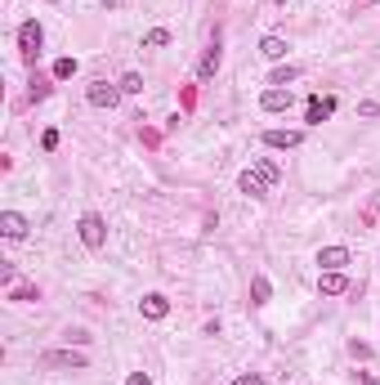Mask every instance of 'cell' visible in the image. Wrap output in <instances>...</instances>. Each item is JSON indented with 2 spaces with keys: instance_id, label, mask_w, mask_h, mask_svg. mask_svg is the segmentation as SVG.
Returning a JSON list of instances; mask_svg holds the SVG:
<instances>
[{
  "instance_id": "obj_25",
  "label": "cell",
  "mask_w": 380,
  "mask_h": 385,
  "mask_svg": "<svg viewBox=\"0 0 380 385\" xmlns=\"http://www.w3.org/2000/svg\"><path fill=\"white\" fill-rule=\"evenodd\" d=\"M358 112H363V117H380V103L367 99V103H358Z\"/></svg>"
},
{
  "instance_id": "obj_15",
  "label": "cell",
  "mask_w": 380,
  "mask_h": 385,
  "mask_svg": "<svg viewBox=\"0 0 380 385\" xmlns=\"http://www.w3.org/2000/svg\"><path fill=\"white\" fill-rule=\"evenodd\" d=\"M287 50H291V45L282 41V36H264V41H260V54H264V59H273V63L287 59Z\"/></svg>"
},
{
  "instance_id": "obj_2",
  "label": "cell",
  "mask_w": 380,
  "mask_h": 385,
  "mask_svg": "<svg viewBox=\"0 0 380 385\" xmlns=\"http://www.w3.org/2000/svg\"><path fill=\"white\" fill-rule=\"evenodd\" d=\"M41 45H45L41 23H36V18H27V23L18 27V54H23V63H27V68H32V63L41 59Z\"/></svg>"
},
{
  "instance_id": "obj_28",
  "label": "cell",
  "mask_w": 380,
  "mask_h": 385,
  "mask_svg": "<svg viewBox=\"0 0 380 385\" xmlns=\"http://www.w3.org/2000/svg\"><path fill=\"white\" fill-rule=\"evenodd\" d=\"M278 5H287V0H278Z\"/></svg>"
},
{
  "instance_id": "obj_26",
  "label": "cell",
  "mask_w": 380,
  "mask_h": 385,
  "mask_svg": "<svg viewBox=\"0 0 380 385\" xmlns=\"http://www.w3.org/2000/svg\"><path fill=\"white\" fill-rule=\"evenodd\" d=\"M126 385H152V377H148V372H130Z\"/></svg>"
},
{
  "instance_id": "obj_18",
  "label": "cell",
  "mask_w": 380,
  "mask_h": 385,
  "mask_svg": "<svg viewBox=\"0 0 380 385\" xmlns=\"http://www.w3.org/2000/svg\"><path fill=\"white\" fill-rule=\"evenodd\" d=\"M144 45H148V50H166V45H170V32H166V27H152V32L144 36Z\"/></svg>"
},
{
  "instance_id": "obj_1",
  "label": "cell",
  "mask_w": 380,
  "mask_h": 385,
  "mask_svg": "<svg viewBox=\"0 0 380 385\" xmlns=\"http://www.w3.org/2000/svg\"><path fill=\"white\" fill-rule=\"evenodd\" d=\"M76 238H81L90 251H103V247H108V220L94 215V211L81 215V220H76Z\"/></svg>"
},
{
  "instance_id": "obj_3",
  "label": "cell",
  "mask_w": 380,
  "mask_h": 385,
  "mask_svg": "<svg viewBox=\"0 0 380 385\" xmlns=\"http://www.w3.org/2000/svg\"><path fill=\"white\" fill-rule=\"evenodd\" d=\"M41 368H59V372H85L90 359L81 350H45L41 354Z\"/></svg>"
},
{
  "instance_id": "obj_16",
  "label": "cell",
  "mask_w": 380,
  "mask_h": 385,
  "mask_svg": "<svg viewBox=\"0 0 380 385\" xmlns=\"http://www.w3.org/2000/svg\"><path fill=\"white\" fill-rule=\"evenodd\" d=\"M269 300H273V283L264 274H255L251 278V305H269Z\"/></svg>"
},
{
  "instance_id": "obj_14",
  "label": "cell",
  "mask_w": 380,
  "mask_h": 385,
  "mask_svg": "<svg viewBox=\"0 0 380 385\" xmlns=\"http://www.w3.org/2000/svg\"><path fill=\"white\" fill-rule=\"evenodd\" d=\"M318 291H322V296H345V291H349L345 269H336V274H322V278H318Z\"/></svg>"
},
{
  "instance_id": "obj_19",
  "label": "cell",
  "mask_w": 380,
  "mask_h": 385,
  "mask_svg": "<svg viewBox=\"0 0 380 385\" xmlns=\"http://www.w3.org/2000/svg\"><path fill=\"white\" fill-rule=\"evenodd\" d=\"M68 77H76V59H72V54H63V59L54 63V81H68Z\"/></svg>"
},
{
  "instance_id": "obj_21",
  "label": "cell",
  "mask_w": 380,
  "mask_h": 385,
  "mask_svg": "<svg viewBox=\"0 0 380 385\" xmlns=\"http://www.w3.org/2000/svg\"><path fill=\"white\" fill-rule=\"evenodd\" d=\"M255 171H260V175H264V180H269V184H278V180H282V171H278V166H273V162H264V157H260V162H255Z\"/></svg>"
},
{
  "instance_id": "obj_27",
  "label": "cell",
  "mask_w": 380,
  "mask_h": 385,
  "mask_svg": "<svg viewBox=\"0 0 380 385\" xmlns=\"http://www.w3.org/2000/svg\"><path fill=\"white\" fill-rule=\"evenodd\" d=\"M367 5H376V0H354V14H358V9H367Z\"/></svg>"
},
{
  "instance_id": "obj_29",
  "label": "cell",
  "mask_w": 380,
  "mask_h": 385,
  "mask_svg": "<svg viewBox=\"0 0 380 385\" xmlns=\"http://www.w3.org/2000/svg\"><path fill=\"white\" fill-rule=\"evenodd\" d=\"M50 5H59V0H50Z\"/></svg>"
},
{
  "instance_id": "obj_17",
  "label": "cell",
  "mask_w": 380,
  "mask_h": 385,
  "mask_svg": "<svg viewBox=\"0 0 380 385\" xmlns=\"http://www.w3.org/2000/svg\"><path fill=\"white\" fill-rule=\"evenodd\" d=\"M117 86H121V95H144V77H139V72H126Z\"/></svg>"
},
{
  "instance_id": "obj_7",
  "label": "cell",
  "mask_w": 380,
  "mask_h": 385,
  "mask_svg": "<svg viewBox=\"0 0 380 385\" xmlns=\"http://www.w3.org/2000/svg\"><path fill=\"white\" fill-rule=\"evenodd\" d=\"M318 265H322V274H336V269L354 265V256H349V247H322L318 251Z\"/></svg>"
},
{
  "instance_id": "obj_5",
  "label": "cell",
  "mask_w": 380,
  "mask_h": 385,
  "mask_svg": "<svg viewBox=\"0 0 380 385\" xmlns=\"http://www.w3.org/2000/svg\"><path fill=\"white\" fill-rule=\"evenodd\" d=\"M220 63H224V54H220V36H215L202 50V59H197V81H211L215 72H220Z\"/></svg>"
},
{
  "instance_id": "obj_22",
  "label": "cell",
  "mask_w": 380,
  "mask_h": 385,
  "mask_svg": "<svg viewBox=\"0 0 380 385\" xmlns=\"http://www.w3.org/2000/svg\"><path fill=\"white\" fill-rule=\"evenodd\" d=\"M228 385H264V372H242V377L228 381Z\"/></svg>"
},
{
  "instance_id": "obj_11",
  "label": "cell",
  "mask_w": 380,
  "mask_h": 385,
  "mask_svg": "<svg viewBox=\"0 0 380 385\" xmlns=\"http://www.w3.org/2000/svg\"><path fill=\"white\" fill-rule=\"evenodd\" d=\"M291 103H296V95H291V90H278V86H269V90L260 95V108H264V112H287Z\"/></svg>"
},
{
  "instance_id": "obj_24",
  "label": "cell",
  "mask_w": 380,
  "mask_h": 385,
  "mask_svg": "<svg viewBox=\"0 0 380 385\" xmlns=\"http://www.w3.org/2000/svg\"><path fill=\"white\" fill-rule=\"evenodd\" d=\"M27 95H32V99H45V95H50V86H45L41 77H36V81H32V90H27Z\"/></svg>"
},
{
  "instance_id": "obj_12",
  "label": "cell",
  "mask_w": 380,
  "mask_h": 385,
  "mask_svg": "<svg viewBox=\"0 0 380 385\" xmlns=\"http://www.w3.org/2000/svg\"><path fill=\"white\" fill-rule=\"evenodd\" d=\"M331 112H336V99H318V95H313L309 108H304V121H309V126H322Z\"/></svg>"
},
{
  "instance_id": "obj_13",
  "label": "cell",
  "mask_w": 380,
  "mask_h": 385,
  "mask_svg": "<svg viewBox=\"0 0 380 385\" xmlns=\"http://www.w3.org/2000/svg\"><path fill=\"white\" fill-rule=\"evenodd\" d=\"M296 81H300V68H296V63H278V68L269 72V86H278V90H291Z\"/></svg>"
},
{
  "instance_id": "obj_9",
  "label": "cell",
  "mask_w": 380,
  "mask_h": 385,
  "mask_svg": "<svg viewBox=\"0 0 380 385\" xmlns=\"http://www.w3.org/2000/svg\"><path fill=\"white\" fill-rule=\"evenodd\" d=\"M269 189H273V184L264 180V175L255 171V166H251V171H242V175H237V193H246V197H264Z\"/></svg>"
},
{
  "instance_id": "obj_6",
  "label": "cell",
  "mask_w": 380,
  "mask_h": 385,
  "mask_svg": "<svg viewBox=\"0 0 380 385\" xmlns=\"http://www.w3.org/2000/svg\"><path fill=\"white\" fill-rule=\"evenodd\" d=\"M27 229H32V224H27V215H18V211H0V233H5L9 242H23Z\"/></svg>"
},
{
  "instance_id": "obj_20",
  "label": "cell",
  "mask_w": 380,
  "mask_h": 385,
  "mask_svg": "<svg viewBox=\"0 0 380 385\" xmlns=\"http://www.w3.org/2000/svg\"><path fill=\"white\" fill-rule=\"evenodd\" d=\"M9 300H41V291L27 287V283H14V287H9Z\"/></svg>"
},
{
  "instance_id": "obj_10",
  "label": "cell",
  "mask_w": 380,
  "mask_h": 385,
  "mask_svg": "<svg viewBox=\"0 0 380 385\" xmlns=\"http://www.w3.org/2000/svg\"><path fill=\"white\" fill-rule=\"evenodd\" d=\"M264 148H300L304 144V130H264Z\"/></svg>"
},
{
  "instance_id": "obj_8",
  "label": "cell",
  "mask_w": 380,
  "mask_h": 385,
  "mask_svg": "<svg viewBox=\"0 0 380 385\" xmlns=\"http://www.w3.org/2000/svg\"><path fill=\"white\" fill-rule=\"evenodd\" d=\"M139 314H144V318H148V323H161V318H166V314H170V300H166V296H161V291H148V296H144V300H139Z\"/></svg>"
},
{
  "instance_id": "obj_4",
  "label": "cell",
  "mask_w": 380,
  "mask_h": 385,
  "mask_svg": "<svg viewBox=\"0 0 380 385\" xmlns=\"http://www.w3.org/2000/svg\"><path fill=\"white\" fill-rule=\"evenodd\" d=\"M85 99H90V108H117L121 103V86H112V81H90L85 86Z\"/></svg>"
},
{
  "instance_id": "obj_23",
  "label": "cell",
  "mask_w": 380,
  "mask_h": 385,
  "mask_svg": "<svg viewBox=\"0 0 380 385\" xmlns=\"http://www.w3.org/2000/svg\"><path fill=\"white\" fill-rule=\"evenodd\" d=\"M41 148H45V153H54V148H59V130H45V135H41Z\"/></svg>"
}]
</instances>
